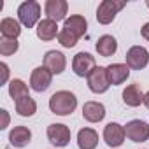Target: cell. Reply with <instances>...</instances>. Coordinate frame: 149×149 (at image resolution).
I'll return each instance as SVG.
<instances>
[{"label": "cell", "mask_w": 149, "mask_h": 149, "mask_svg": "<svg viewBox=\"0 0 149 149\" xmlns=\"http://www.w3.org/2000/svg\"><path fill=\"white\" fill-rule=\"evenodd\" d=\"M77 107V97L72 91L61 90L49 98V111L56 116H68Z\"/></svg>", "instance_id": "6da1fadb"}, {"label": "cell", "mask_w": 149, "mask_h": 149, "mask_svg": "<svg viewBox=\"0 0 149 149\" xmlns=\"http://www.w3.org/2000/svg\"><path fill=\"white\" fill-rule=\"evenodd\" d=\"M18 21L26 26L33 28L35 25L40 23V4L35 0H25L18 7Z\"/></svg>", "instance_id": "7a4b0ae2"}, {"label": "cell", "mask_w": 149, "mask_h": 149, "mask_svg": "<svg viewBox=\"0 0 149 149\" xmlns=\"http://www.w3.org/2000/svg\"><path fill=\"white\" fill-rule=\"evenodd\" d=\"M126 6L125 0H104L97 9V21L100 25H111L116 19V14Z\"/></svg>", "instance_id": "3957f363"}, {"label": "cell", "mask_w": 149, "mask_h": 149, "mask_svg": "<svg viewBox=\"0 0 149 149\" xmlns=\"http://www.w3.org/2000/svg\"><path fill=\"white\" fill-rule=\"evenodd\" d=\"M95 68H97L95 56L86 53V51L77 53L72 60V70H74V74H76L77 77H88Z\"/></svg>", "instance_id": "277c9868"}, {"label": "cell", "mask_w": 149, "mask_h": 149, "mask_svg": "<svg viewBox=\"0 0 149 149\" xmlns=\"http://www.w3.org/2000/svg\"><path fill=\"white\" fill-rule=\"evenodd\" d=\"M86 81H88V88L93 93H97V95H102V93H105L111 88L109 76H107V68L105 67H97L90 76L86 77Z\"/></svg>", "instance_id": "5b68a950"}, {"label": "cell", "mask_w": 149, "mask_h": 149, "mask_svg": "<svg viewBox=\"0 0 149 149\" xmlns=\"http://www.w3.org/2000/svg\"><path fill=\"white\" fill-rule=\"evenodd\" d=\"M46 133H47V140H49L53 146H56V147H65V146H68L70 137H72L70 128H68L67 125H63V123H53V125H49Z\"/></svg>", "instance_id": "8992f818"}, {"label": "cell", "mask_w": 149, "mask_h": 149, "mask_svg": "<svg viewBox=\"0 0 149 149\" xmlns=\"http://www.w3.org/2000/svg\"><path fill=\"white\" fill-rule=\"evenodd\" d=\"M126 65L132 70H142L149 63V51L144 46H132L126 51Z\"/></svg>", "instance_id": "52a82bcc"}, {"label": "cell", "mask_w": 149, "mask_h": 149, "mask_svg": "<svg viewBox=\"0 0 149 149\" xmlns=\"http://www.w3.org/2000/svg\"><path fill=\"white\" fill-rule=\"evenodd\" d=\"M53 83V74L42 65L32 70V76H30V88L37 93H44Z\"/></svg>", "instance_id": "ba28073f"}, {"label": "cell", "mask_w": 149, "mask_h": 149, "mask_svg": "<svg viewBox=\"0 0 149 149\" xmlns=\"http://www.w3.org/2000/svg\"><path fill=\"white\" fill-rule=\"evenodd\" d=\"M125 132H126V139H130L132 142H146L149 140V125L146 121L140 119H132L125 125Z\"/></svg>", "instance_id": "9c48e42d"}, {"label": "cell", "mask_w": 149, "mask_h": 149, "mask_svg": "<svg viewBox=\"0 0 149 149\" xmlns=\"http://www.w3.org/2000/svg\"><path fill=\"white\" fill-rule=\"evenodd\" d=\"M126 139V132H125V126L119 125V123H107L105 128H104V140L109 147H119L123 146Z\"/></svg>", "instance_id": "30bf717a"}, {"label": "cell", "mask_w": 149, "mask_h": 149, "mask_svg": "<svg viewBox=\"0 0 149 149\" xmlns=\"http://www.w3.org/2000/svg\"><path fill=\"white\" fill-rule=\"evenodd\" d=\"M44 67L53 74H63L65 68H67V58L61 51H56V49H51L44 54Z\"/></svg>", "instance_id": "8fae6325"}, {"label": "cell", "mask_w": 149, "mask_h": 149, "mask_svg": "<svg viewBox=\"0 0 149 149\" xmlns=\"http://www.w3.org/2000/svg\"><path fill=\"white\" fill-rule=\"evenodd\" d=\"M67 11H68V2L67 0H47L44 6V13L49 19L53 21H61L67 19Z\"/></svg>", "instance_id": "7c38bea8"}, {"label": "cell", "mask_w": 149, "mask_h": 149, "mask_svg": "<svg viewBox=\"0 0 149 149\" xmlns=\"http://www.w3.org/2000/svg\"><path fill=\"white\" fill-rule=\"evenodd\" d=\"M107 68V76L111 86H119L130 77V67L126 63H111Z\"/></svg>", "instance_id": "4fadbf2b"}, {"label": "cell", "mask_w": 149, "mask_h": 149, "mask_svg": "<svg viewBox=\"0 0 149 149\" xmlns=\"http://www.w3.org/2000/svg\"><path fill=\"white\" fill-rule=\"evenodd\" d=\"M105 107L104 104L100 102H95V100H90L83 105V118L88 121V123H100L104 118H105Z\"/></svg>", "instance_id": "5bb4252c"}, {"label": "cell", "mask_w": 149, "mask_h": 149, "mask_svg": "<svg viewBox=\"0 0 149 149\" xmlns=\"http://www.w3.org/2000/svg\"><path fill=\"white\" fill-rule=\"evenodd\" d=\"M63 28L68 30L70 33H74L77 39H81V37L86 33V30H88V21H86V18L81 16V14H72L70 18L65 19Z\"/></svg>", "instance_id": "9a60e30c"}, {"label": "cell", "mask_w": 149, "mask_h": 149, "mask_svg": "<svg viewBox=\"0 0 149 149\" xmlns=\"http://www.w3.org/2000/svg\"><path fill=\"white\" fill-rule=\"evenodd\" d=\"M58 35H60V30L56 21L49 18L40 19V23L37 25V37L40 40H53V39H58Z\"/></svg>", "instance_id": "2e32d148"}, {"label": "cell", "mask_w": 149, "mask_h": 149, "mask_svg": "<svg viewBox=\"0 0 149 149\" xmlns=\"http://www.w3.org/2000/svg\"><path fill=\"white\" fill-rule=\"evenodd\" d=\"M144 95L146 93H142L139 84H130L123 90V102L128 107H139L144 104Z\"/></svg>", "instance_id": "e0dca14e"}, {"label": "cell", "mask_w": 149, "mask_h": 149, "mask_svg": "<svg viewBox=\"0 0 149 149\" xmlns=\"http://www.w3.org/2000/svg\"><path fill=\"white\" fill-rule=\"evenodd\" d=\"M32 140V132L26 126H14L9 133V142L14 147H26Z\"/></svg>", "instance_id": "ac0fdd59"}, {"label": "cell", "mask_w": 149, "mask_h": 149, "mask_svg": "<svg viewBox=\"0 0 149 149\" xmlns=\"http://www.w3.org/2000/svg\"><path fill=\"white\" fill-rule=\"evenodd\" d=\"M77 146L79 149H97L98 133L93 128H81L77 133Z\"/></svg>", "instance_id": "d6986e66"}, {"label": "cell", "mask_w": 149, "mask_h": 149, "mask_svg": "<svg viewBox=\"0 0 149 149\" xmlns=\"http://www.w3.org/2000/svg\"><path fill=\"white\" fill-rule=\"evenodd\" d=\"M95 49H97V53H98L100 56L109 58V56H112V54L118 51V42H116V39H114L112 35H102V37L97 40Z\"/></svg>", "instance_id": "ffe728a7"}, {"label": "cell", "mask_w": 149, "mask_h": 149, "mask_svg": "<svg viewBox=\"0 0 149 149\" xmlns=\"http://www.w3.org/2000/svg\"><path fill=\"white\" fill-rule=\"evenodd\" d=\"M0 33L4 39H18L21 33V23L14 18H4L0 21Z\"/></svg>", "instance_id": "44dd1931"}, {"label": "cell", "mask_w": 149, "mask_h": 149, "mask_svg": "<svg viewBox=\"0 0 149 149\" xmlns=\"http://www.w3.org/2000/svg\"><path fill=\"white\" fill-rule=\"evenodd\" d=\"M9 95H11V98H13L14 104H16V102H19V100L30 97V95H28V86H26L25 81H21V79H13V81L9 83Z\"/></svg>", "instance_id": "7402d4cb"}, {"label": "cell", "mask_w": 149, "mask_h": 149, "mask_svg": "<svg viewBox=\"0 0 149 149\" xmlns=\"http://www.w3.org/2000/svg\"><path fill=\"white\" fill-rule=\"evenodd\" d=\"M16 112L23 118H32L37 112V102L32 97H26V98L16 102Z\"/></svg>", "instance_id": "603a6c76"}, {"label": "cell", "mask_w": 149, "mask_h": 149, "mask_svg": "<svg viewBox=\"0 0 149 149\" xmlns=\"http://www.w3.org/2000/svg\"><path fill=\"white\" fill-rule=\"evenodd\" d=\"M18 49H19L18 39H4L2 37V40H0V54H2V56H11Z\"/></svg>", "instance_id": "cb8c5ba5"}, {"label": "cell", "mask_w": 149, "mask_h": 149, "mask_svg": "<svg viewBox=\"0 0 149 149\" xmlns=\"http://www.w3.org/2000/svg\"><path fill=\"white\" fill-rule=\"evenodd\" d=\"M77 37L74 35V33H70L68 30H65V28H61L60 30V35H58V42L63 46V47H67V49H70V47H74L77 44Z\"/></svg>", "instance_id": "d4e9b609"}, {"label": "cell", "mask_w": 149, "mask_h": 149, "mask_svg": "<svg viewBox=\"0 0 149 149\" xmlns=\"http://www.w3.org/2000/svg\"><path fill=\"white\" fill-rule=\"evenodd\" d=\"M0 70H2V79H0V84H6L9 81V65L7 63H0Z\"/></svg>", "instance_id": "484cf974"}, {"label": "cell", "mask_w": 149, "mask_h": 149, "mask_svg": "<svg viewBox=\"0 0 149 149\" xmlns=\"http://www.w3.org/2000/svg\"><path fill=\"white\" fill-rule=\"evenodd\" d=\"M0 114H2V126H0V128L6 130V128L9 126V112H7L6 109H2V111H0Z\"/></svg>", "instance_id": "4316f807"}, {"label": "cell", "mask_w": 149, "mask_h": 149, "mask_svg": "<svg viewBox=\"0 0 149 149\" xmlns=\"http://www.w3.org/2000/svg\"><path fill=\"white\" fill-rule=\"evenodd\" d=\"M140 33L146 40H149V23H144V26L140 28Z\"/></svg>", "instance_id": "83f0119b"}, {"label": "cell", "mask_w": 149, "mask_h": 149, "mask_svg": "<svg viewBox=\"0 0 149 149\" xmlns=\"http://www.w3.org/2000/svg\"><path fill=\"white\" fill-rule=\"evenodd\" d=\"M144 104H146V107L149 109V91H147V93L144 95Z\"/></svg>", "instance_id": "f1b7e54d"}, {"label": "cell", "mask_w": 149, "mask_h": 149, "mask_svg": "<svg viewBox=\"0 0 149 149\" xmlns=\"http://www.w3.org/2000/svg\"><path fill=\"white\" fill-rule=\"evenodd\" d=\"M147 7H149V2H147Z\"/></svg>", "instance_id": "f546056e"}]
</instances>
